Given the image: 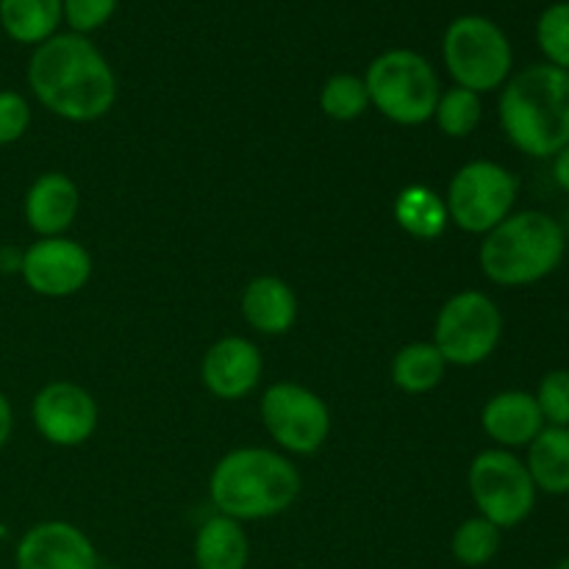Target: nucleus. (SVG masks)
<instances>
[{
  "instance_id": "obj_19",
  "label": "nucleus",
  "mask_w": 569,
  "mask_h": 569,
  "mask_svg": "<svg viewBox=\"0 0 569 569\" xmlns=\"http://www.w3.org/2000/svg\"><path fill=\"white\" fill-rule=\"evenodd\" d=\"M526 461L539 495L567 498L569 495V428L545 426L528 445Z\"/></svg>"
},
{
  "instance_id": "obj_30",
  "label": "nucleus",
  "mask_w": 569,
  "mask_h": 569,
  "mask_svg": "<svg viewBox=\"0 0 569 569\" xmlns=\"http://www.w3.org/2000/svg\"><path fill=\"white\" fill-rule=\"evenodd\" d=\"M11 433H14V406L0 392V450L11 442Z\"/></svg>"
},
{
  "instance_id": "obj_34",
  "label": "nucleus",
  "mask_w": 569,
  "mask_h": 569,
  "mask_svg": "<svg viewBox=\"0 0 569 569\" xmlns=\"http://www.w3.org/2000/svg\"><path fill=\"white\" fill-rule=\"evenodd\" d=\"M553 569H569V556H565V559H561L559 565H556Z\"/></svg>"
},
{
  "instance_id": "obj_32",
  "label": "nucleus",
  "mask_w": 569,
  "mask_h": 569,
  "mask_svg": "<svg viewBox=\"0 0 569 569\" xmlns=\"http://www.w3.org/2000/svg\"><path fill=\"white\" fill-rule=\"evenodd\" d=\"M22 264V250L11 248V244H3L0 248V272H17L20 276Z\"/></svg>"
},
{
  "instance_id": "obj_20",
  "label": "nucleus",
  "mask_w": 569,
  "mask_h": 569,
  "mask_svg": "<svg viewBox=\"0 0 569 569\" xmlns=\"http://www.w3.org/2000/svg\"><path fill=\"white\" fill-rule=\"evenodd\" d=\"M395 222L403 233H409L417 242H433L442 237L450 226L448 206L439 192H433L426 183H411L400 189L392 206Z\"/></svg>"
},
{
  "instance_id": "obj_21",
  "label": "nucleus",
  "mask_w": 569,
  "mask_h": 569,
  "mask_svg": "<svg viewBox=\"0 0 569 569\" xmlns=\"http://www.w3.org/2000/svg\"><path fill=\"white\" fill-rule=\"evenodd\" d=\"M64 22L61 0H0V28L17 44L48 42Z\"/></svg>"
},
{
  "instance_id": "obj_35",
  "label": "nucleus",
  "mask_w": 569,
  "mask_h": 569,
  "mask_svg": "<svg viewBox=\"0 0 569 569\" xmlns=\"http://www.w3.org/2000/svg\"><path fill=\"white\" fill-rule=\"evenodd\" d=\"M98 569H122V567H117V565H100Z\"/></svg>"
},
{
  "instance_id": "obj_6",
  "label": "nucleus",
  "mask_w": 569,
  "mask_h": 569,
  "mask_svg": "<svg viewBox=\"0 0 569 569\" xmlns=\"http://www.w3.org/2000/svg\"><path fill=\"white\" fill-rule=\"evenodd\" d=\"M442 61L453 87L500 92L515 76V48L503 28L483 14H461L445 28Z\"/></svg>"
},
{
  "instance_id": "obj_15",
  "label": "nucleus",
  "mask_w": 569,
  "mask_h": 569,
  "mask_svg": "<svg viewBox=\"0 0 569 569\" xmlns=\"http://www.w3.org/2000/svg\"><path fill=\"white\" fill-rule=\"evenodd\" d=\"M78 214H81V189L67 172H42L26 189L22 217L37 239L67 237Z\"/></svg>"
},
{
  "instance_id": "obj_12",
  "label": "nucleus",
  "mask_w": 569,
  "mask_h": 569,
  "mask_svg": "<svg viewBox=\"0 0 569 569\" xmlns=\"http://www.w3.org/2000/svg\"><path fill=\"white\" fill-rule=\"evenodd\" d=\"M100 409L89 389L76 381H50L33 395L31 422L53 448H78L98 431Z\"/></svg>"
},
{
  "instance_id": "obj_25",
  "label": "nucleus",
  "mask_w": 569,
  "mask_h": 569,
  "mask_svg": "<svg viewBox=\"0 0 569 569\" xmlns=\"http://www.w3.org/2000/svg\"><path fill=\"white\" fill-rule=\"evenodd\" d=\"M370 94L361 76L337 72L320 87V111L333 122H353L367 114Z\"/></svg>"
},
{
  "instance_id": "obj_33",
  "label": "nucleus",
  "mask_w": 569,
  "mask_h": 569,
  "mask_svg": "<svg viewBox=\"0 0 569 569\" xmlns=\"http://www.w3.org/2000/svg\"><path fill=\"white\" fill-rule=\"evenodd\" d=\"M561 228H565V233H567V239H569V209H567L565 220H561Z\"/></svg>"
},
{
  "instance_id": "obj_1",
  "label": "nucleus",
  "mask_w": 569,
  "mask_h": 569,
  "mask_svg": "<svg viewBox=\"0 0 569 569\" xmlns=\"http://www.w3.org/2000/svg\"><path fill=\"white\" fill-rule=\"evenodd\" d=\"M33 100L64 122H98L114 109L117 76L89 37L59 31L37 44L26 70Z\"/></svg>"
},
{
  "instance_id": "obj_23",
  "label": "nucleus",
  "mask_w": 569,
  "mask_h": 569,
  "mask_svg": "<svg viewBox=\"0 0 569 569\" xmlns=\"http://www.w3.org/2000/svg\"><path fill=\"white\" fill-rule=\"evenodd\" d=\"M503 548V531L483 517H470L461 522L450 537V556L456 565L467 569H481L492 565Z\"/></svg>"
},
{
  "instance_id": "obj_13",
  "label": "nucleus",
  "mask_w": 569,
  "mask_h": 569,
  "mask_svg": "<svg viewBox=\"0 0 569 569\" xmlns=\"http://www.w3.org/2000/svg\"><path fill=\"white\" fill-rule=\"evenodd\" d=\"M98 548L67 520H42L14 548V569H98Z\"/></svg>"
},
{
  "instance_id": "obj_28",
  "label": "nucleus",
  "mask_w": 569,
  "mask_h": 569,
  "mask_svg": "<svg viewBox=\"0 0 569 569\" xmlns=\"http://www.w3.org/2000/svg\"><path fill=\"white\" fill-rule=\"evenodd\" d=\"M33 120L28 98L17 89H0V148L20 142Z\"/></svg>"
},
{
  "instance_id": "obj_22",
  "label": "nucleus",
  "mask_w": 569,
  "mask_h": 569,
  "mask_svg": "<svg viewBox=\"0 0 569 569\" xmlns=\"http://www.w3.org/2000/svg\"><path fill=\"white\" fill-rule=\"evenodd\" d=\"M448 361L433 342H409L395 353L389 376L392 383L406 395H428L445 381Z\"/></svg>"
},
{
  "instance_id": "obj_14",
  "label": "nucleus",
  "mask_w": 569,
  "mask_h": 569,
  "mask_svg": "<svg viewBox=\"0 0 569 569\" xmlns=\"http://www.w3.org/2000/svg\"><path fill=\"white\" fill-rule=\"evenodd\" d=\"M261 376H264V356H261L259 345L239 333L217 339L200 361V381H203L206 392L226 403L253 395L259 389Z\"/></svg>"
},
{
  "instance_id": "obj_5",
  "label": "nucleus",
  "mask_w": 569,
  "mask_h": 569,
  "mask_svg": "<svg viewBox=\"0 0 569 569\" xmlns=\"http://www.w3.org/2000/svg\"><path fill=\"white\" fill-rule=\"evenodd\" d=\"M361 78L367 83L372 109L403 128L431 120L442 94L439 72L426 56L411 48L383 50L370 61Z\"/></svg>"
},
{
  "instance_id": "obj_26",
  "label": "nucleus",
  "mask_w": 569,
  "mask_h": 569,
  "mask_svg": "<svg viewBox=\"0 0 569 569\" xmlns=\"http://www.w3.org/2000/svg\"><path fill=\"white\" fill-rule=\"evenodd\" d=\"M537 48L545 64L569 72V0H556L537 20Z\"/></svg>"
},
{
  "instance_id": "obj_7",
  "label": "nucleus",
  "mask_w": 569,
  "mask_h": 569,
  "mask_svg": "<svg viewBox=\"0 0 569 569\" xmlns=\"http://www.w3.org/2000/svg\"><path fill=\"white\" fill-rule=\"evenodd\" d=\"M503 331V311L492 295L481 289H461L439 309L431 342L448 367H478L498 353Z\"/></svg>"
},
{
  "instance_id": "obj_18",
  "label": "nucleus",
  "mask_w": 569,
  "mask_h": 569,
  "mask_svg": "<svg viewBox=\"0 0 569 569\" xmlns=\"http://www.w3.org/2000/svg\"><path fill=\"white\" fill-rule=\"evenodd\" d=\"M194 569H248L250 539L242 522L211 515L200 522L192 542Z\"/></svg>"
},
{
  "instance_id": "obj_8",
  "label": "nucleus",
  "mask_w": 569,
  "mask_h": 569,
  "mask_svg": "<svg viewBox=\"0 0 569 569\" xmlns=\"http://www.w3.org/2000/svg\"><path fill=\"white\" fill-rule=\"evenodd\" d=\"M520 181L506 164L472 159L453 172L445 192L450 226L470 237H487L495 226L517 211Z\"/></svg>"
},
{
  "instance_id": "obj_4",
  "label": "nucleus",
  "mask_w": 569,
  "mask_h": 569,
  "mask_svg": "<svg viewBox=\"0 0 569 569\" xmlns=\"http://www.w3.org/2000/svg\"><path fill=\"white\" fill-rule=\"evenodd\" d=\"M561 220L539 209L511 211L500 226L481 237L478 267L495 287L522 289L553 276L567 256Z\"/></svg>"
},
{
  "instance_id": "obj_10",
  "label": "nucleus",
  "mask_w": 569,
  "mask_h": 569,
  "mask_svg": "<svg viewBox=\"0 0 569 569\" xmlns=\"http://www.w3.org/2000/svg\"><path fill=\"white\" fill-rule=\"evenodd\" d=\"M259 415L267 437L287 456L320 453L331 437V409L303 383H270L261 395Z\"/></svg>"
},
{
  "instance_id": "obj_16",
  "label": "nucleus",
  "mask_w": 569,
  "mask_h": 569,
  "mask_svg": "<svg viewBox=\"0 0 569 569\" xmlns=\"http://www.w3.org/2000/svg\"><path fill=\"white\" fill-rule=\"evenodd\" d=\"M481 428L495 448L517 453L526 450L539 431L545 428L542 411H539L533 392L526 389H503L495 392L481 409Z\"/></svg>"
},
{
  "instance_id": "obj_29",
  "label": "nucleus",
  "mask_w": 569,
  "mask_h": 569,
  "mask_svg": "<svg viewBox=\"0 0 569 569\" xmlns=\"http://www.w3.org/2000/svg\"><path fill=\"white\" fill-rule=\"evenodd\" d=\"M117 3L120 0H61V11H64V22L72 33L89 37L114 17Z\"/></svg>"
},
{
  "instance_id": "obj_17",
  "label": "nucleus",
  "mask_w": 569,
  "mask_h": 569,
  "mask_svg": "<svg viewBox=\"0 0 569 569\" xmlns=\"http://www.w3.org/2000/svg\"><path fill=\"white\" fill-rule=\"evenodd\" d=\"M239 311L244 322L261 337H283L298 322L300 300L283 278L256 276L244 283Z\"/></svg>"
},
{
  "instance_id": "obj_9",
  "label": "nucleus",
  "mask_w": 569,
  "mask_h": 569,
  "mask_svg": "<svg viewBox=\"0 0 569 569\" xmlns=\"http://www.w3.org/2000/svg\"><path fill=\"white\" fill-rule=\"evenodd\" d=\"M467 487L478 517L498 526L500 531L522 526L537 509V487L526 461L503 448H487L470 461Z\"/></svg>"
},
{
  "instance_id": "obj_11",
  "label": "nucleus",
  "mask_w": 569,
  "mask_h": 569,
  "mask_svg": "<svg viewBox=\"0 0 569 569\" xmlns=\"http://www.w3.org/2000/svg\"><path fill=\"white\" fill-rule=\"evenodd\" d=\"M92 270V253L70 237L37 239L22 250L20 278L39 298H72L87 287Z\"/></svg>"
},
{
  "instance_id": "obj_31",
  "label": "nucleus",
  "mask_w": 569,
  "mask_h": 569,
  "mask_svg": "<svg viewBox=\"0 0 569 569\" xmlns=\"http://www.w3.org/2000/svg\"><path fill=\"white\" fill-rule=\"evenodd\" d=\"M550 176H553L556 187H559L565 194H569V144L559 156L550 159Z\"/></svg>"
},
{
  "instance_id": "obj_2",
  "label": "nucleus",
  "mask_w": 569,
  "mask_h": 569,
  "mask_svg": "<svg viewBox=\"0 0 569 569\" xmlns=\"http://www.w3.org/2000/svg\"><path fill=\"white\" fill-rule=\"evenodd\" d=\"M303 476L287 453L259 445L233 448L209 476V500L217 515L237 522L281 517L298 503Z\"/></svg>"
},
{
  "instance_id": "obj_24",
  "label": "nucleus",
  "mask_w": 569,
  "mask_h": 569,
  "mask_svg": "<svg viewBox=\"0 0 569 569\" xmlns=\"http://www.w3.org/2000/svg\"><path fill=\"white\" fill-rule=\"evenodd\" d=\"M431 120L448 139L472 137L483 120V94L470 92L465 87L442 89Z\"/></svg>"
},
{
  "instance_id": "obj_3",
  "label": "nucleus",
  "mask_w": 569,
  "mask_h": 569,
  "mask_svg": "<svg viewBox=\"0 0 569 569\" xmlns=\"http://www.w3.org/2000/svg\"><path fill=\"white\" fill-rule=\"evenodd\" d=\"M498 122L528 159L559 156L569 144V72L545 61L522 67L500 89Z\"/></svg>"
},
{
  "instance_id": "obj_27",
  "label": "nucleus",
  "mask_w": 569,
  "mask_h": 569,
  "mask_svg": "<svg viewBox=\"0 0 569 569\" xmlns=\"http://www.w3.org/2000/svg\"><path fill=\"white\" fill-rule=\"evenodd\" d=\"M539 411H542L545 426L556 428H569V370L567 367H556V370H548L539 381L537 392Z\"/></svg>"
}]
</instances>
